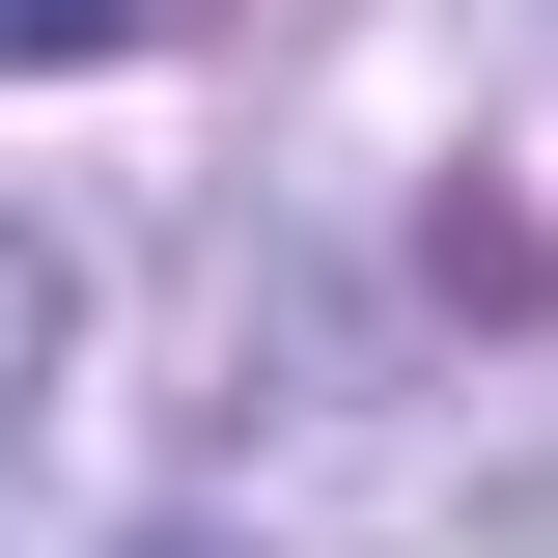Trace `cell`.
Returning <instances> with one entry per match:
<instances>
[{
	"mask_svg": "<svg viewBox=\"0 0 558 558\" xmlns=\"http://www.w3.org/2000/svg\"><path fill=\"white\" fill-rule=\"evenodd\" d=\"M28 391H57V252L0 223V447H28Z\"/></svg>",
	"mask_w": 558,
	"mask_h": 558,
	"instance_id": "6da1fadb",
	"label": "cell"
},
{
	"mask_svg": "<svg viewBox=\"0 0 558 558\" xmlns=\"http://www.w3.org/2000/svg\"><path fill=\"white\" fill-rule=\"evenodd\" d=\"M112 28H140V0H0V57H112Z\"/></svg>",
	"mask_w": 558,
	"mask_h": 558,
	"instance_id": "7a4b0ae2",
	"label": "cell"
}]
</instances>
